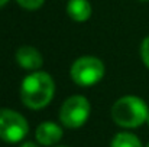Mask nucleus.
Instances as JSON below:
<instances>
[{"mask_svg":"<svg viewBox=\"0 0 149 147\" xmlns=\"http://www.w3.org/2000/svg\"><path fill=\"white\" fill-rule=\"evenodd\" d=\"M55 95L54 78L45 71H33L28 74L20 84V99L29 110L45 108Z\"/></svg>","mask_w":149,"mask_h":147,"instance_id":"nucleus-1","label":"nucleus"},{"mask_svg":"<svg viewBox=\"0 0 149 147\" xmlns=\"http://www.w3.org/2000/svg\"><path fill=\"white\" fill-rule=\"evenodd\" d=\"M146 147H149V143H148V146H146Z\"/></svg>","mask_w":149,"mask_h":147,"instance_id":"nucleus-17","label":"nucleus"},{"mask_svg":"<svg viewBox=\"0 0 149 147\" xmlns=\"http://www.w3.org/2000/svg\"><path fill=\"white\" fill-rule=\"evenodd\" d=\"M16 1L20 7H23L26 10H36L44 4L45 0H16Z\"/></svg>","mask_w":149,"mask_h":147,"instance_id":"nucleus-10","label":"nucleus"},{"mask_svg":"<svg viewBox=\"0 0 149 147\" xmlns=\"http://www.w3.org/2000/svg\"><path fill=\"white\" fill-rule=\"evenodd\" d=\"M20 147H38V144L33 143V141H25V143H22Z\"/></svg>","mask_w":149,"mask_h":147,"instance_id":"nucleus-12","label":"nucleus"},{"mask_svg":"<svg viewBox=\"0 0 149 147\" xmlns=\"http://www.w3.org/2000/svg\"><path fill=\"white\" fill-rule=\"evenodd\" d=\"M91 112L90 101L84 95H72L67 98L59 108V121L67 128L83 127Z\"/></svg>","mask_w":149,"mask_h":147,"instance_id":"nucleus-4","label":"nucleus"},{"mask_svg":"<svg viewBox=\"0 0 149 147\" xmlns=\"http://www.w3.org/2000/svg\"><path fill=\"white\" fill-rule=\"evenodd\" d=\"M104 74L106 68L103 61L93 55H84L77 58L70 68L71 79L80 87H93L99 84Z\"/></svg>","mask_w":149,"mask_h":147,"instance_id":"nucleus-3","label":"nucleus"},{"mask_svg":"<svg viewBox=\"0 0 149 147\" xmlns=\"http://www.w3.org/2000/svg\"><path fill=\"white\" fill-rule=\"evenodd\" d=\"M110 147H143V146H142L139 137L135 136L133 133L120 131L111 139Z\"/></svg>","mask_w":149,"mask_h":147,"instance_id":"nucleus-9","label":"nucleus"},{"mask_svg":"<svg viewBox=\"0 0 149 147\" xmlns=\"http://www.w3.org/2000/svg\"><path fill=\"white\" fill-rule=\"evenodd\" d=\"M141 1H149V0H141Z\"/></svg>","mask_w":149,"mask_h":147,"instance_id":"nucleus-15","label":"nucleus"},{"mask_svg":"<svg viewBox=\"0 0 149 147\" xmlns=\"http://www.w3.org/2000/svg\"><path fill=\"white\" fill-rule=\"evenodd\" d=\"M15 59H16V62L20 68H23L25 71H29V72L39 71L44 65L42 53L31 45L19 46L16 53H15Z\"/></svg>","mask_w":149,"mask_h":147,"instance_id":"nucleus-6","label":"nucleus"},{"mask_svg":"<svg viewBox=\"0 0 149 147\" xmlns=\"http://www.w3.org/2000/svg\"><path fill=\"white\" fill-rule=\"evenodd\" d=\"M64 136V131L59 124L54 121H44L36 127L35 131V139L41 146H55L56 143L61 141Z\"/></svg>","mask_w":149,"mask_h":147,"instance_id":"nucleus-7","label":"nucleus"},{"mask_svg":"<svg viewBox=\"0 0 149 147\" xmlns=\"http://www.w3.org/2000/svg\"><path fill=\"white\" fill-rule=\"evenodd\" d=\"M9 3V0H0V7H3L4 4H7Z\"/></svg>","mask_w":149,"mask_h":147,"instance_id":"nucleus-13","label":"nucleus"},{"mask_svg":"<svg viewBox=\"0 0 149 147\" xmlns=\"http://www.w3.org/2000/svg\"><path fill=\"white\" fill-rule=\"evenodd\" d=\"M146 123H148V126H149V117H148V121H146Z\"/></svg>","mask_w":149,"mask_h":147,"instance_id":"nucleus-14","label":"nucleus"},{"mask_svg":"<svg viewBox=\"0 0 149 147\" xmlns=\"http://www.w3.org/2000/svg\"><path fill=\"white\" fill-rule=\"evenodd\" d=\"M67 13L74 22H87L91 17L93 7L88 0H68Z\"/></svg>","mask_w":149,"mask_h":147,"instance_id":"nucleus-8","label":"nucleus"},{"mask_svg":"<svg viewBox=\"0 0 149 147\" xmlns=\"http://www.w3.org/2000/svg\"><path fill=\"white\" fill-rule=\"evenodd\" d=\"M148 104L136 95H125L111 105V118L123 128H138L148 121Z\"/></svg>","mask_w":149,"mask_h":147,"instance_id":"nucleus-2","label":"nucleus"},{"mask_svg":"<svg viewBox=\"0 0 149 147\" xmlns=\"http://www.w3.org/2000/svg\"><path fill=\"white\" fill-rule=\"evenodd\" d=\"M58 147H67V146H58Z\"/></svg>","mask_w":149,"mask_h":147,"instance_id":"nucleus-16","label":"nucleus"},{"mask_svg":"<svg viewBox=\"0 0 149 147\" xmlns=\"http://www.w3.org/2000/svg\"><path fill=\"white\" fill-rule=\"evenodd\" d=\"M29 133L28 120L15 110L0 108V140L15 144L22 141Z\"/></svg>","mask_w":149,"mask_h":147,"instance_id":"nucleus-5","label":"nucleus"},{"mask_svg":"<svg viewBox=\"0 0 149 147\" xmlns=\"http://www.w3.org/2000/svg\"><path fill=\"white\" fill-rule=\"evenodd\" d=\"M141 59L149 69V36H146L141 43Z\"/></svg>","mask_w":149,"mask_h":147,"instance_id":"nucleus-11","label":"nucleus"}]
</instances>
